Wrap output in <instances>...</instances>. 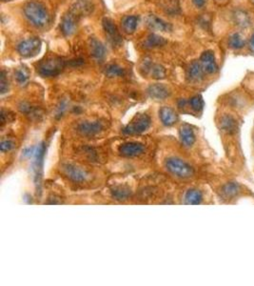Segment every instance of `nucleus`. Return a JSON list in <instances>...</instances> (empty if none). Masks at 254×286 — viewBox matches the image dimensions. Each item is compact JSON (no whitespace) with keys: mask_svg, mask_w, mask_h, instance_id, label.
Here are the masks:
<instances>
[{"mask_svg":"<svg viewBox=\"0 0 254 286\" xmlns=\"http://www.w3.org/2000/svg\"><path fill=\"white\" fill-rule=\"evenodd\" d=\"M24 14L32 26L42 29L50 23V13L45 5L36 0L25 4Z\"/></svg>","mask_w":254,"mask_h":286,"instance_id":"obj_1","label":"nucleus"},{"mask_svg":"<svg viewBox=\"0 0 254 286\" xmlns=\"http://www.w3.org/2000/svg\"><path fill=\"white\" fill-rule=\"evenodd\" d=\"M64 65L65 63L61 57L51 55L40 61L37 67V71L44 77L55 76L61 73L64 69Z\"/></svg>","mask_w":254,"mask_h":286,"instance_id":"obj_2","label":"nucleus"},{"mask_svg":"<svg viewBox=\"0 0 254 286\" xmlns=\"http://www.w3.org/2000/svg\"><path fill=\"white\" fill-rule=\"evenodd\" d=\"M166 168L170 174L181 179H189L194 174V170L191 165L178 158H169L167 159Z\"/></svg>","mask_w":254,"mask_h":286,"instance_id":"obj_3","label":"nucleus"},{"mask_svg":"<svg viewBox=\"0 0 254 286\" xmlns=\"http://www.w3.org/2000/svg\"><path fill=\"white\" fill-rule=\"evenodd\" d=\"M150 118L146 114H139L131 120V122L123 130L124 134L135 135L147 131L150 126Z\"/></svg>","mask_w":254,"mask_h":286,"instance_id":"obj_4","label":"nucleus"},{"mask_svg":"<svg viewBox=\"0 0 254 286\" xmlns=\"http://www.w3.org/2000/svg\"><path fill=\"white\" fill-rule=\"evenodd\" d=\"M105 130V124L102 121H82L77 125V131L85 137H96Z\"/></svg>","mask_w":254,"mask_h":286,"instance_id":"obj_5","label":"nucleus"},{"mask_svg":"<svg viewBox=\"0 0 254 286\" xmlns=\"http://www.w3.org/2000/svg\"><path fill=\"white\" fill-rule=\"evenodd\" d=\"M40 40L36 37H32L19 43L17 46V51L24 57H31L38 53L40 51Z\"/></svg>","mask_w":254,"mask_h":286,"instance_id":"obj_6","label":"nucleus"},{"mask_svg":"<svg viewBox=\"0 0 254 286\" xmlns=\"http://www.w3.org/2000/svg\"><path fill=\"white\" fill-rule=\"evenodd\" d=\"M103 28L106 32L107 38L114 47H120L122 44V37L117 29V25L110 18L103 19Z\"/></svg>","mask_w":254,"mask_h":286,"instance_id":"obj_7","label":"nucleus"},{"mask_svg":"<svg viewBox=\"0 0 254 286\" xmlns=\"http://www.w3.org/2000/svg\"><path fill=\"white\" fill-rule=\"evenodd\" d=\"M199 62L201 64L205 74H213L218 72V64L216 61L215 54L211 50L205 51L202 53Z\"/></svg>","mask_w":254,"mask_h":286,"instance_id":"obj_8","label":"nucleus"},{"mask_svg":"<svg viewBox=\"0 0 254 286\" xmlns=\"http://www.w3.org/2000/svg\"><path fill=\"white\" fill-rule=\"evenodd\" d=\"M94 9L95 5L90 0H75L70 9V11L80 18L92 13Z\"/></svg>","mask_w":254,"mask_h":286,"instance_id":"obj_9","label":"nucleus"},{"mask_svg":"<svg viewBox=\"0 0 254 286\" xmlns=\"http://www.w3.org/2000/svg\"><path fill=\"white\" fill-rule=\"evenodd\" d=\"M62 170L64 174L74 182H84L89 177L85 170L74 164H65Z\"/></svg>","mask_w":254,"mask_h":286,"instance_id":"obj_10","label":"nucleus"},{"mask_svg":"<svg viewBox=\"0 0 254 286\" xmlns=\"http://www.w3.org/2000/svg\"><path fill=\"white\" fill-rule=\"evenodd\" d=\"M79 17H77L73 12L69 11L62 18L61 21V31L66 36H70L74 34L77 28V23Z\"/></svg>","mask_w":254,"mask_h":286,"instance_id":"obj_11","label":"nucleus"},{"mask_svg":"<svg viewBox=\"0 0 254 286\" xmlns=\"http://www.w3.org/2000/svg\"><path fill=\"white\" fill-rule=\"evenodd\" d=\"M145 151V147L143 144L138 142H127L125 144H122L119 147V153L123 157L127 158H133L142 155Z\"/></svg>","mask_w":254,"mask_h":286,"instance_id":"obj_12","label":"nucleus"},{"mask_svg":"<svg viewBox=\"0 0 254 286\" xmlns=\"http://www.w3.org/2000/svg\"><path fill=\"white\" fill-rule=\"evenodd\" d=\"M147 25L149 29L160 32H169L172 28L168 22L164 21L154 14H150L147 17Z\"/></svg>","mask_w":254,"mask_h":286,"instance_id":"obj_13","label":"nucleus"},{"mask_svg":"<svg viewBox=\"0 0 254 286\" xmlns=\"http://www.w3.org/2000/svg\"><path fill=\"white\" fill-rule=\"evenodd\" d=\"M148 95L156 100H164L170 95L169 88L163 84H153L148 89Z\"/></svg>","mask_w":254,"mask_h":286,"instance_id":"obj_14","label":"nucleus"},{"mask_svg":"<svg viewBox=\"0 0 254 286\" xmlns=\"http://www.w3.org/2000/svg\"><path fill=\"white\" fill-rule=\"evenodd\" d=\"M233 20L240 28H249L253 22L251 14L243 9H237L233 12Z\"/></svg>","mask_w":254,"mask_h":286,"instance_id":"obj_15","label":"nucleus"},{"mask_svg":"<svg viewBox=\"0 0 254 286\" xmlns=\"http://www.w3.org/2000/svg\"><path fill=\"white\" fill-rule=\"evenodd\" d=\"M160 117L162 122L166 126H172L178 120V116L175 113V111L172 108L168 106L163 107L160 110Z\"/></svg>","mask_w":254,"mask_h":286,"instance_id":"obj_16","label":"nucleus"},{"mask_svg":"<svg viewBox=\"0 0 254 286\" xmlns=\"http://www.w3.org/2000/svg\"><path fill=\"white\" fill-rule=\"evenodd\" d=\"M247 44V41L243 34L240 32H234L228 38V46L233 51L243 50Z\"/></svg>","mask_w":254,"mask_h":286,"instance_id":"obj_17","label":"nucleus"},{"mask_svg":"<svg viewBox=\"0 0 254 286\" xmlns=\"http://www.w3.org/2000/svg\"><path fill=\"white\" fill-rule=\"evenodd\" d=\"M179 136L182 143L187 147H191L195 142V134L189 124H184L181 126Z\"/></svg>","mask_w":254,"mask_h":286,"instance_id":"obj_18","label":"nucleus"},{"mask_svg":"<svg viewBox=\"0 0 254 286\" xmlns=\"http://www.w3.org/2000/svg\"><path fill=\"white\" fill-rule=\"evenodd\" d=\"M204 74H205V72L202 68L199 60L191 62L189 69H188V77L191 81H193V82L201 81L202 79L204 78Z\"/></svg>","mask_w":254,"mask_h":286,"instance_id":"obj_19","label":"nucleus"},{"mask_svg":"<svg viewBox=\"0 0 254 286\" xmlns=\"http://www.w3.org/2000/svg\"><path fill=\"white\" fill-rule=\"evenodd\" d=\"M237 121L235 120L234 117L229 115H226L224 117H221L220 120V128L224 133L232 135L234 134L237 131Z\"/></svg>","mask_w":254,"mask_h":286,"instance_id":"obj_20","label":"nucleus"},{"mask_svg":"<svg viewBox=\"0 0 254 286\" xmlns=\"http://www.w3.org/2000/svg\"><path fill=\"white\" fill-rule=\"evenodd\" d=\"M90 48H91V53L96 60L101 61L104 59L106 55V49L102 43L96 40V38H93L91 39L90 42Z\"/></svg>","mask_w":254,"mask_h":286,"instance_id":"obj_21","label":"nucleus"},{"mask_svg":"<svg viewBox=\"0 0 254 286\" xmlns=\"http://www.w3.org/2000/svg\"><path fill=\"white\" fill-rule=\"evenodd\" d=\"M139 18L135 15H127L122 19V28L124 32L128 34H131L135 32L137 28Z\"/></svg>","mask_w":254,"mask_h":286,"instance_id":"obj_22","label":"nucleus"},{"mask_svg":"<svg viewBox=\"0 0 254 286\" xmlns=\"http://www.w3.org/2000/svg\"><path fill=\"white\" fill-rule=\"evenodd\" d=\"M240 191V186L236 182H229L222 187V196L225 199H233L238 195Z\"/></svg>","mask_w":254,"mask_h":286,"instance_id":"obj_23","label":"nucleus"},{"mask_svg":"<svg viewBox=\"0 0 254 286\" xmlns=\"http://www.w3.org/2000/svg\"><path fill=\"white\" fill-rule=\"evenodd\" d=\"M203 200L202 192L198 189H190L185 195V202L191 205H197L200 204Z\"/></svg>","mask_w":254,"mask_h":286,"instance_id":"obj_24","label":"nucleus"},{"mask_svg":"<svg viewBox=\"0 0 254 286\" xmlns=\"http://www.w3.org/2000/svg\"><path fill=\"white\" fill-rule=\"evenodd\" d=\"M131 195V191L127 186H116L112 189V196L117 201H126Z\"/></svg>","mask_w":254,"mask_h":286,"instance_id":"obj_25","label":"nucleus"},{"mask_svg":"<svg viewBox=\"0 0 254 286\" xmlns=\"http://www.w3.org/2000/svg\"><path fill=\"white\" fill-rule=\"evenodd\" d=\"M162 9L169 14H176L180 11L178 0H160Z\"/></svg>","mask_w":254,"mask_h":286,"instance_id":"obj_26","label":"nucleus"},{"mask_svg":"<svg viewBox=\"0 0 254 286\" xmlns=\"http://www.w3.org/2000/svg\"><path fill=\"white\" fill-rule=\"evenodd\" d=\"M166 43H167V41L163 37L156 35V34H150V35H148L147 39L145 40L144 46H145V48L151 49V48H156V47L163 46Z\"/></svg>","mask_w":254,"mask_h":286,"instance_id":"obj_27","label":"nucleus"},{"mask_svg":"<svg viewBox=\"0 0 254 286\" xmlns=\"http://www.w3.org/2000/svg\"><path fill=\"white\" fill-rule=\"evenodd\" d=\"M125 74V71L122 67L118 66L117 64H111L108 65L105 69V74L108 77H116V76H121Z\"/></svg>","mask_w":254,"mask_h":286,"instance_id":"obj_28","label":"nucleus"},{"mask_svg":"<svg viewBox=\"0 0 254 286\" xmlns=\"http://www.w3.org/2000/svg\"><path fill=\"white\" fill-rule=\"evenodd\" d=\"M29 76H30V74H29V72H28V70H27L26 68H20V69H18V70L16 71V73H15L16 81H17L18 84L21 85V86L28 83V81H29Z\"/></svg>","mask_w":254,"mask_h":286,"instance_id":"obj_29","label":"nucleus"},{"mask_svg":"<svg viewBox=\"0 0 254 286\" xmlns=\"http://www.w3.org/2000/svg\"><path fill=\"white\" fill-rule=\"evenodd\" d=\"M150 74L155 79H162L166 76V70L161 65H152L150 69Z\"/></svg>","mask_w":254,"mask_h":286,"instance_id":"obj_30","label":"nucleus"},{"mask_svg":"<svg viewBox=\"0 0 254 286\" xmlns=\"http://www.w3.org/2000/svg\"><path fill=\"white\" fill-rule=\"evenodd\" d=\"M189 103L191 105V109L196 111V112L201 111L203 107H204V100H203L201 95H194V96H192L190 99Z\"/></svg>","mask_w":254,"mask_h":286,"instance_id":"obj_31","label":"nucleus"},{"mask_svg":"<svg viewBox=\"0 0 254 286\" xmlns=\"http://www.w3.org/2000/svg\"><path fill=\"white\" fill-rule=\"evenodd\" d=\"M0 88H1V93L2 94H5L8 91V89H9V83H8V80H6V75H5L4 71H2V73H1Z\"/></svg>","mask_w":254,"mask_h":286,"instance_id":"obj_32","label":"nucleus"},{"mask_svg":"<svg viewBox=\"0 0 254 286\" xmlns=\"http://www.w3.org/2000/svg\"><path fill=\"white\" fill-rule=\"evenodd\" d=\"M13 147H14V143L11 140H3L1 142V145H0V148H1L2 152L11 151Z\"/></svg>","mask_w":254,"mask_h":286,"instance_id":"obj_33","label":"nucleus"},{"mask_svg":"<svg viewBox=\"0 0 254 286\" xmlns=\"http://www.w3.org/2000/svg\"><path fill=\"white\" fill-rule=\"evenodd\" d=\"M191 1L197 9H203L206 6L208 0H191Z\"/></svg>","mask_w":254,"mask_h":286,"instance_id":"obj_34","label":"nucleus"},{"mask_svg":"<svg viewBox=\"0 0 254 286\" xmlns=\"http://www.w3.org/2000/svg\"><path fill=\"white\" fill-rule=\"evenodd\" d=\"M249 48H250L251 52L254 53V32L252 33V36H251V38H250V40H249Z\"/></svg>","mask_w":254,"mask_h":286,"instance_id":"obj_35","label":"nucleus"},{"mask_svg":"<svg viewBox=\"0 0 254 286\" xmlns=\"http://www.w3.org/2000/svg\"><path fill=\"white\" fill-rule=\"evenodd\" d=\"M215 1H218V2H222V1H225V0H215Z\"/></svg>","mask_w":254,"mask_h":286,"instance_id":"obj_36","label":"nucleus"},{"mask_svg":"<svg viewBox=\"0 0 254 286\" xmlns=\"http://www.w3.org/2000/svg\"></svg>","mask_w":254,"mask_h":286,"instance_id":"obj_37","label":"nucleus"}]
</instances>
